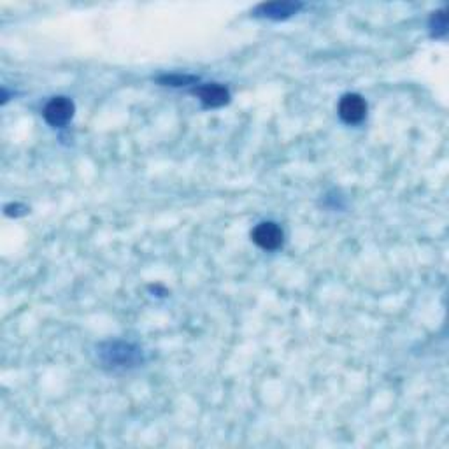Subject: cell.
I'll return each instance as SVG.
<instances>
[{
    "label": "cell",
    "mask_w": 449,
    "mask_h": 449,
    "mask_svg": "<svg viewBox=\"0 0 449 449\" xmlns=\"http://www.w3.org/2000/svg\"><path fill=\"white\" fill-rule=\"evenodd\" d=\"M302 4L298 2H272V4H261L254 14L260 18H269V20H286V18L293 16L298 13Z\"/></svg>",
    "instance_id": "277c9868"
},
{
    "label": "cell",
    "mask_w": 449,
    "mask_h": 449,
    "mask_svg": "<svg viewBox=\"0 0 449 449\" xmlns=\"http://www.w3.org/2000/svg\"><path fill=\"white\" fill-rule=\"evenodd\" d=\"M367 114V104L364 97L357 95V93H347L340 99L339 104V116L342 118V121L355 125V123H360Z\"/></svg>",
    "instance_id": "3957f363"
},
{
    "label": "cell",
    "mask_w": 449,
    "mask_h": 449,
    "mask_svg": "<svg viewBox=\"0 0 449 449\" xmlns=\"http://www.w3.org/2000/svg\"><path fill=\"white\" fill-rule=\"evenodd\" d=\"M74 116V102L67 97H55L44 107V119L51 126H63L72 119Z\"/></svg>",
    "instance_id": "7a4b0ae2"
},
{
    "label": "cell",
    "mask_w": 449,
    "mask_h": 449,
    "mask_svg": "<svg viewBox=\"0 0 449 449\" xmlns=\"http://www.w3.org/2000/svg\"><path fill=\"white\" fill-rule=\"evenodd\" d=\"M162 83H167L171 86H185L188 83H193L195 81V77H190V76H166L162 77Z\"/></svg>",
    "instance_id": "ba28073f"
},
{
    "label": "cell",
    "mask_w": 449,
    "mask_h": 449,
    "mask_svg": "<svg viewBox=\"0 0 449 449\" xmlns=\"http://www.w3.org/2000/svg\"><path fill=\"white\" fill-rule=\"evenodd\" d=\"M253 242L256 246H260L261 249H267V251H274L283 246L284 234L281 230V227L274 222H264L256 224L251 234Z\"/></svg>",
    "instance_id": "6da1fadb"
},
{
    "label": "cell",
    "mask_w": 449,
    "mask_h": 449,
    "mask_svg": "<svg viewBox=\"0 0 449 449\" xmlns=\"http://www.w3.org/2000/svg\"><path fill=\"white\" fill-rule=\"evenodd\" d=\"M195 95L202 100V104H204L205 107L224 106V104L228 102V99H230L228 90L224 88V86L216 85V83L198 86V88L195 90Z\"/></svg>",
    "instance_id": "5b68a950"
},
{
    "label": "cell",
    "mask_w": 449,
    "mask_h": 449,
    "mask_svg": "<svg viewBox=\"0 0 449 449\" xmlns=\"http://www.w3.org/2000/svg\"><path fill=\"white\" fill-rule=\"evenodd\" d=\"M430 28H432V33L436 37H443L446 33L448 28V20L444 11H439V13H433L432 20H430Z\"/></svg>",
    "instance_id": "52a82bcc"
},
{
    "label": "cell",
    "mask_w": 449,
    "mask_h": 449,
    "mask_svg": "<svg viewBox=\"0 0 449 449\" xmlns=\"http://www.w3.org/2000/svg\"><path fill=\"white\" fill-rule=\"evenodd\" d=\"M104 353H106L107 364L121 367L136 364L137 358H139V351L134 350L129 344H109V350L104 351Z\"/></svg>",
    "instance_id": "8992f818"
}]
</instances>
